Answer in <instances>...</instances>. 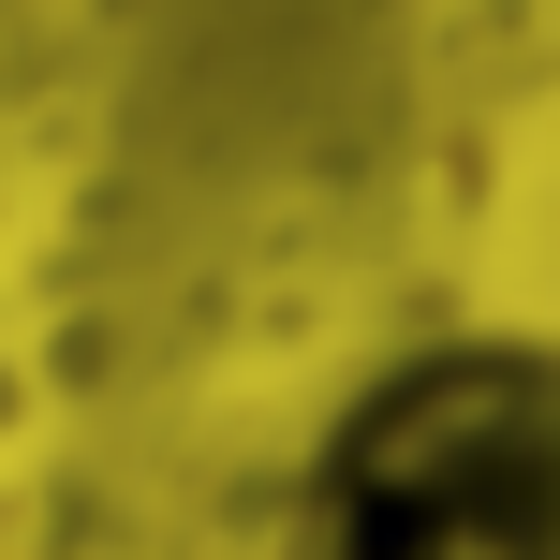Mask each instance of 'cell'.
<instances>
[{
	"label": "cell",
	"mask_w": 560,
	"mask_h": 560,
	"mask_svg": "<svg viewBox=\"0 0 560 560\" xmlns=\"http://www.w3.org/2000/svg\"><path fill=\"white\" fill-rule=\"evenodd\" d=\"M310 560H560V369H398L310 487Z\"/></svg>",
	"instance_id": "cell-1"
}]
</instances>
